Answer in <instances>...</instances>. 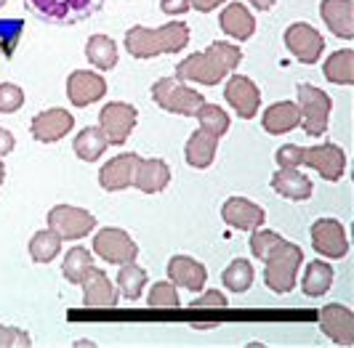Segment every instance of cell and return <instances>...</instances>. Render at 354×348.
<instances>
[{
	"label": "cell",
	"mask_w": 354,
	"mask_h": 348,
	"mask_svg": "<svg viewBox=\"0 0 354 348\" xmlns=\"http://www.w3.org/2000/svg\"><path fill=\"white\" fill-rule=\"evenodd\" d=\"M243 61V51L232 43H211L205 51L187 56L176 64V80L197 83V86H218L227 72H232Z\"/></svg>",
	"instance_id": "obj_1"
},
{
	"label": "cell",
	"mask_w": 354,
	"mask_h": 348,
	"mask_svg": "<svg viewBox=\"0 0 354 348\" xmlns=\"http://www.w3.org/2000/svg\"><path fill=\"white\" fill-rule=\"evenodd\" d=\"M189 43L187 21H168L160 30L131 27L125 32V51L136 59H155L160 53H178Z\"/></svg>",
	"instance_id": "obj_2"
},
{
	"label": "cell",
	"mask_w": 354,
	"mask_h": 348,
	"mask_svg": "<svg viewBox=\"0 0 354 348\" xmlns=\"http://www.w3.org/2000/svg\"><path fill=\"white\" fill-rule=\"evenodd\" d=\"M304 261V253L299 244L283 242L269 258H266L264 269V282L266 287L277 296H285L296 287V274H299V266Z\"/></svg>",
	"instance_id": "obj_3"
},
{
	"label": "cell",
	"mask_w": 354,
	"mask_h": 348,
	"mask_svg": "<svg viewBox=\"0 0 354 348\" xmlns=\"http://www.w3.org/2000/svg\"><path fill=\"white\" fill-rule=\"evenodd\" d=\"M104 0H27V8L48 24H77L99 14Z\"/></svg>",
	"instance_id": "obj_4"
},
{
	"label": "cell",
	"mask_w": 354,
	"mask_h": 348,
	"mask_svg": "<svg viewBox=\"0 0 354 348\" xmlns=\"http://www.w3.org/2000/svg\"><path fill=\"white\" fill-rule=\"evenodd\" d=\"M152 99L158 102L160 109L171 112V115H184V117H195L197 109L205 104V99L197 93L195 88L184 86L176 77H162L152 86Z\"/></svg>",
	"instance_id": "obj_5"
},
{
	"label": "cell",
	"mask_w": 354,
	"mask_h": 348,
	"mask_svg": "<svg viewBox=\"0 0 354 348\" xmlns=\"http://www.w3.org/2000/svg\"><path fill=\"white\" fill-rule=\"evenodd\" d=\"M330 96L309 83H299V109L306 136H322L330 120Z\"/></svg>",
	"instance_id": "obj_6"
},
{
	"label": "cell",
	"mask_w": 354,
	"mask_h": 348,
	"mask_svg": "<svg viewBox=\"0 0 354 348\" xmlns=\"http://www.w3.org/2000/svg\"><path fill=\"white\" fill-rule=\"evenodd\" d=\"M136 120H139L136 106L125 104V102H109L99 112V128H102V133H104L109 146L125 144L128 136H131V130L136 128Z\"/></svg>",
	"instance_id": "obj_7"
},
{
	"label": "cell",
	"mask_w": 354,
	"mask_h": 348,
	"mask_svg": "<svg viewBox=\"0 0 354 348\" xmlns=\"http://www.w3.org/2000/svg\"><path fill=\"white\" fill-rule=\"evenodd\" d=\"M93 253L102 261L112 263V266H123V263H133L139 255V244L131 240V234L123 229H102L93 237Z\"/></svg>",
	"instance_id": "obj_8"
},
{
	"label": "cell",
	"mask_w": 354,
	"mask_h": 348,
	"mask_svg": "<svg viewBox=\"0 0 354 348\" xmlns=\"http://www.w3.org/2000/svg\"><path fill=\"white\" fill-rule=\"evenodd\" d=\"M48 229L62 240H80L96 229V218L88 210L75 205H56L48 210Z\"/></svg>",
	"instance_id": "obj_9"
},
{
	"label": "cell",
	"mask_w": 354,
	"mask_h": 348,
	"mask_svg": "<svg viewBox=\"0 0 354 348\" xmlns=\"http://www.w3.org/2000/svg\"><path fill=\"white\" fill-rule=\"evenodd\" d=\"M312 247L317 250V255L325 258H344L349 253V240H346V231L338 224L336 218H319L312 224Z\"/></svg>",
	"instance_id": "obj_10"
},
{
	"label": "cell",
	"mask_w": 354,
	"mask_h": 348,
	"mask_svg": "<svg viewBox=\"0 0 354 348\" xmlns=\"http://www.w3.org/2000/svg\"><path fill=\"white\" fill-rule=\"evenodd\" d=\"M285 46L301 64H317L319 53L325 48V40L312 24L296 21L285 30Z\"/></svg>",
	"instance_id": "obj_11"
},
{
	"label": "cell",
	"mask_w": 354,
	"mask_h": 348,
	"mask_svg": "<svg viewBox=\"0 0 354 348\" xmlns=\"http://www.w3.org/2000/svg\"><path fill=\"white\" fill-rule=\"evenodd\" d=\"M224 96H227V104L234 106V112L250 120L259 115V106H261V90L256 88V83L245 77V75H232L224 88Z\"/></svg>",
	"instance_id": "obj_12"
},
{
	"label": "cell",
	"mask_w": 354,
	"mask_h": 348,
	"mask_svg": "<svg viewBox=\"0 0 354 348\" xmlns=\"http://www.w3.org/2000/svg\"><path fill=\"white\" fill-rule=\"evenodd\" d=\"M319 330L338 346L354 343V313L341 303H328L319 309Z\"/></svg>",
	"instance_id": "obj_13"
},
{
	"label": "cell",
	"mask_w": 354,
	"mask_h": 348,
	"mask_svg": "<svg viewBox=\"0 0 354 348\" xmlns=\"http://www.w3.org/2000/svg\"><path fill=\"white\" fill-rule=\"evenodd\" d=\"M304 165L317 171L325 181H341L346 168V155L336 144H319L312 149H304Z\"/></svg>",
	"instance_id": "obj_14"
},
{
	"label": "cell",
	"mask_w": 354,
	"mask_h": 348,
	"mask_svg": "<svg viewBox=\"0 0 354 348\" xmlns=\"http://www.w3.org/2000/svg\"><path fill=\"white\" fill-rule=\"evenodd\" d=\"M72 128H75V117L67 109L53 106V109H46L37 117H32L30 130H32V139L40 141V144H53V141L64 139Z\"/></svg>",
	"instance_id": "obj_15"
},
{
	"label": "cell",
	"mask_w": 354,
	"mask_h": 348,
	"mask_svg": "<svg viewBox=\"0 0 354 348\" xmlns=\"http://www.w3.org/2000/svg\"><path fill=\"white\" fill-rule=\"evenodd\" d=\"M106 83L99 72L91 70H77L70 75L67 80V96H70L72 106H91L99 99H104Z\"/></svg>",
	"instance_id": "obj_16"
},
{
	"label": "cell",
	"mask_w": 354,
	"mask_h": 348,
	"mask_svg": "<svg viewBox=\"0 0 354 348\" xmlns=\"http://www.w3.org/2000/svg\"><path fill=\"white\" fill-rule=\"evenodd\" d=\"M142 157L136 152H125V155L112 157L104 168L99 171V184L104 192H123L128 186H133V171L139 165Z\"/></svg>",
	"instance_id": "obj_17"
},
{
	"label": "cell",
	"mask_w": 354,
	"mask_h": 348,
	"mask_svg": "<svg viewBox=\"0 0 354 348\" xmlns=\"http://www.w3.org/2000/svg\"><path fill=\"white\" fill-rule=\"evenodd\" d=\"M221 218L227 226H234L240 231H256V229L264 226L266 221V213L264 208H259L256 202L250 200H243V197H232L224 202L221 208Z\"/></svg>",
	"instance_id": "obj_18"
},
{
	"label": "cell",
	"mask_w": 354,
	"mask_h": 348,
	"mask_svg": "<svg viewBox=\"0 0 354 348\" xmlns=\"http://www.w3.org/2000/svg\"><path fill=\"white\" fill-rule=\"evenodd\" d=\"M80 287H83V303H86V309H112L118 303V293H115L109 277H106L102 269H96V266L88 269V274L83 277Z\"/></svg>",
	"instance_id": "obj_19"
},
{
	"label": "cell",
	"mask_w": 354,
	"mask_h": 348,
	"mask_svg": "<svg viewBox=\"0 0 354 348\" xmlns=\"http://www.w3.org/2000/svg\"><path fill=\"white\" fill-rule=\"evenodd\" d=\"M168 279L178 284V287H184V290H189V293H200L203 287H205V279H208V271H205V266L195 258H189V255H174L171 261H168Z\"/></svg>",
	"instance_id": "obj_20"
},
{
	"label": "cell",
	"mask_w": 354,
	"mask_h": 348,
	"mask_svg": "<svg viewBox=\"0 0 354 348\" xmlns=\"http://www.w3.org/2000/svg\"><path fill=\"white\" fill-rule=\"evenodd\" d=\"M319 14H322V21L328 24V30L336 37H341V40H352L354 37L352 0H322Z\"/></svg>",
	"instance_id": "obj_21"
},
{
	"label": "cell",
	"mask_w": 354,
	"mask_h": 348,
	"mask_svg": "<svg viewBox=\"0 0 354 348\" xmlns=\"http://www.w3.org/2000/svg\"><path fill=\"white\" fill-rule=\"evenodd\" d=\"M171 181V168L162 160H139L133 171V186L144 194L162 192Z\"/></svg>",
	"instance_id": "obj_22"
},
{
	"label": "cell",
	"mask_w": 354,
	"mask_h": 348,
	"mask_svg": "<svg viewBox=\"0 0 354 348\" xmlns=\"http://www.w3.org/2000/svg\"><path fill=\"white\" fill-rule=\"evenodd\" d=\"M261 125H264V130L269 136H283V133L301 125V109L293 102H277V104H272L264 112Z\"/></svg>",
	"instance_id": "obj_23"
},
{
	"label": "cell",
	"mask_w": 354,
	"mask_h": 348,
	"mask_svg": "<svg viewBox=\"0 0 354 348\" xmlns=\"http://www.w3.org/2000/svg\"><path fill=\"white\" fill-rule=\"evenodd\" d=\"M272 189L280 194V197H285V200H293V202L309 200V197L315 194L312 181H309L299 168H293V171H283V168H280L277 173L272 175Z\"/></svg>",
	"instance_id": "obj_24"
},
{
	"label": "cell",
	"mask_w": 354,
	"mask_h": 348,
	"mask_svg": "<svg viewBox=\"0 0 354 348\" xmlns=\"http://www.w3.org/2000/svg\"><path fill=\"white\" fill-rule=\"evenodd\" d=\"M218 27L234 40H248L256 32V19L243 3H230L218 17Z\"/></svg>",
	"instance_id": "obj_25"
},
{
	"label": "cell",
	"mask_w": 354,
	"mask_h": 348,
	"mask_svg": "<svg viewBox=\"0 0 354 348\" xmlns=\"http://www.w3.org/2000/svg\"><path fill=\"white\" fill-rule=\"evenodd\" d=\"M216 146H218V139L213 133H208V130L197 128L195 133L189 136V141H187L184 157H187V162L192 168L205 171V168H211V162L216 160Z\"/></svg>",
	"instance_id": "obj_26"
},
{
	"label": "cell",
	"mask_w": 354,
	"mask_h": 348,
	"mask_svg": "<svg viewBox=\"0 0 354 348\" xmlns=\"http://www.w3.org/2000/svg\"><path fill=\"white\" fill-rule=\"evenodd\" d=\"M333 266L325 261H312L306 266V271H304V296L309 298H319L325 296L330 287H333Z\"/></svg>",
	"instance_id": "obj_27"
},
{
	"label": "cell",
	"mask_w": 354,
	"mask_h": 348,
	"mask_svg": "<svg viewBox=\"0 0 354 348\" xmlns=\"http://www.w3.org/2000/svg\"><path fill=\"white\" fill-rule=\"evenodd\" d=\"M106 146H109V144H106L102 128H83V130L77 133V139L72 141L75 155L80 157L83 162H96V160L106 152Z\"/></svg>",
	"instance_id": "obj_28"
},
{
	"label": "cell",
	"mask_w": 354,
	"mask_h": 348,
	"mask_svg": "<svg viewBox=\"0 0 354 348\" xmlns=\"http://www.w3.org/2000/svg\"><path fill=\"white\" fill-rule=\"evenodd\" d=\"M86 56L88 61L96 67V70H112L118 64V46L115 40L106 35H91L88 37V46H86Z\"/></svg>",
	"instance_id": "obj_29"
},
{
	"label": "cell",
	"mask_w": 354,
	"mask_h": 348,
	"mask_svg": "<svg viewBox=\"0 0 354 348\" xmlns=\"http://www.w3.org/2000/svg\"><path fill=\"white\" fill-rule=\"evenodd\" d=\"M325 77L333 83V86H352L354 83V51L352 48H344L328 56L325 61Z\"/></svg>",
	"instance_id": "obj_30"
},
{
	"label": "cell",
	"mask_w": 354,
	"mask_h": 348,
	"mask_svg": "<svg viewBox=\"0 0 354 348\" xmlns=\"http://www.w3.org/2000/svg\"><path fill=\"white\" fill-rule=\"evenodd\" d=\"M93 266V255H91L86 247H72L70 253L64 255L62 263V274L70 284H80L83 277L88 274V269Z\"/></svg>",
	"instance_id": "obj_31"
},
{
	"label": "cell",
	"mask_w": 354,
	"mask_h": 348,
	"mask_svg": "<svg viewBox=\"0 0 354 348\" xmlns=\"http://www.w3.org/2000/svg\"><path fill=\"white\" fill-rule=\"evenodd\" d=\"M147 284V271L136 263H123L120 266V274H118V290L120 296L128 298V300H136L142 298V290Z\"/></svg>",
	"instance_id": "obj_32"
},
{
	"label": "cell",
	"mask_w": 354,
	"mask_h": 348,
	"mask_svg": "<svg viewBox=\"0 0 354 348\" xmlns=\"http://www.w3.org/2000/svg\"><path fill=\"white\" fill-rule=\"evenodd\" d=\"M62 253V237L48 231H37L30 240V258L35 263H51L56 255Z\"/></svg>",
	"instance_id": "obj_33"
},
{
	"label": "cell",
	"mask_w": 354,
	"mask_h": 348,
	"mask_svg": "<svg viewBox=\"0 0 354 348\" xmlns=\"http://www.w3.org/2000/svg\"><path fill=\"white\" fill-rule=\"evenodd\" d=\"M221 282L227 284L230 293H245V290H250V284H253V266L245 258H237V261H232L224 269Z\"/></svg>",
	"instance_id": "obj_34"
},
{
	"label": "cell",
	"mask_w": 354,
	"mask_h": 348,
	"mask_svg": "<svg viewBox=\"0 0 354 348\" xmlns=\"http://www.w3.org/2000/svg\"><path fill=\"white\" fill-rule=\"evenodd\" d=\"M195 117L200 120V128H203V130H208V133H213L216 139L227 136V130H230V115H227L221 106L203 104L200 109H197Z\"/></svg>",
	"instance_id": "obj_35"
},
{
	"label": "cell",
	"mask_w": 354,
	"mask_h": 348,
	"mask_svg": "<svg viewBox=\"0 0 354 348\" xmlns=\"http://www.w3.org/2000/svg\"><path fill=\"white\" fill-rule=\"evenodd\" d=\"M283 242L285 240L277 231H272V229H256L253 237H250V253H253L259 261H266Z\"/></svg>",
	"instance_id": "obj_36"
},
{
	"label": "cell",
	"mask_w": 354,
	"mask_h": 348,
	"mask_svg": "<svg viewBox=\"0 0 354 348\" xmlns=\"http://www.w3.org/2000/svg\"><path fill=\"white\" fill-rule=\"evenodd\" d=\"M21 35H24V21L21 19H0V53L6 59L14 56Z\"/></svg>",
	"instance_id": "obj_37"
},
{
	"label": "cell",
	"mask_w": 354,
	"mask_h": 348,
	"mask_svg": "<svg viewBox=\"0 0 354 348\" xmlns=\"http://www.w3.org/2000/svg\"><path fill=\"white\" fill-rule=\"evenodd\" d=\"M147 303H149L152 309H178L181 300H178L176 284H174L171 279H168V282H158V284L149 290Z\"/></svg>",
	"instance_id": "obj_38"
},
{
	"label": "cell",
	"mask_w": 354,
	"mask_h": 348,
	"mask_svg": "<svg viewBox=\"0 0 354 348\" xmlns=\"http://www.w3.org/2000/svg\"><path fill=\"white\" fill-rule=\"evenodd\" d=\"M24 104V90L14 83H0V112L3 115H14Z\"/></svg>",
	"instance_id": "obj_39"
},
{
	"label": "cell",
	"mask_w": 354,
	"mask_h": 348,
	"mask_svg": "<svg viewBox=\"0 0 354 348\" xmlns=\"http://www.w3.org/2000/svg\"><path fill=\"white\" fill-rule=\"evenodd\" d=\"M277 165L283 171H293V168H301L304 165V146L296 144H285L277 149Z\"/></svg>",
	"instance_id": "obj_40"
},
{
	"label": "cell",
	"mask_w": 354,
	"mask_h": 348,
	"mask_svg": "<svg viewBox=\"0 0 354 348\" xmlns=\"http://www.w3.org/2000/svg\"><path fill=\"white\" fill-rule=\"evenodd\" d=\"M32 340L24 330H17V327H3L0 325V348H30Z\"/></svg>",
	"instance_id": "obj_41"
},
{
	"label": "cell",
	"mask_w": 354,
	"mask_h": 348,
	"mask_svg": "<svg viewBox=\"0 0 354 348\" xmlns=\"http://www.w3.org/2000/svg\"><path fill=\"white\" fill-rule=\"evenodd\" d=\"M189 309H230V298H224L218 290H208L203 298H195Z\"/></svg>",
	"instance_id": "obj_42"
},
{
	"label": "cell",
	"mask_w": 354,
	"mask_h": 348,
	"mask_svg": "<svg viewBox=\"0 0 354 348\" xmlns=\"http://www.w3.org/2000/svg\"><path fill=\"white\" fill-rule=\"evenodd\" d=\"M160 8L168 17H181V14H187L192 8V0H160Z\"/></svg>",
	"instance_id": "obj_43"
},
{
	"label": "cell",
	"mask_w": 354,
	"mask_h": 348,
	"mask_svg": "<svg viewBox=\"0 0 354 348\" xmlns=\"http://www.w3.org/2000/svg\"><path fill=\"white\" fill-rule=\"evenodd\" d=\"M11 152H14V136H11V130L0 128V157L11 155Z\"/></svg>",
	"instance_id": "obj_44"
},
{
	"label": "cell",
	"mask_w": 354,
	"mask_h": 348,
	"mask_svg": "<svg viewBox=\"0 0 354 348\" xmlns=\"http://www.w3.org/2000/svg\"><path fill=\"white\" fill-rule=\"evenodd\" d=\"M224 0H192V8H197V11H203V14H208V11H213V8H218Z\"/></svg>",
	"instance_id": "obj_45"
},
{
	"label": "cell",
	"mask_w": 354,
	"mask_h": 348,
	"mask_svg": "<svg viewBox=\"0 0 354 348\" xmlns=\"http://www.w3.org/2000/svg\"><path fill=\"white\" fill-rule=\"evenodd\" d=\"M253 8H259V11H269L272 6H274V0H248Z\"/></svg>",
	"instance_id": "obj_46"
},
{
	"label": "cell",
	"mask_w": 354,
	"mask_h": 348,
	"mask_svg": "<svg viewBox=\"0 0 354 348\" xmlns=\"http://www.w3.org/2000/svg\"><path fill=\"white\" fill-rule=\"evenodd\" d=\"M3 178H6V168H3V162H0V186H3Z\"/></svg>",
	"instance_id": "obj_47"
},
{
	"label": "cell",
	"mask_w": 354,
	"mask_h": 348,
	"mask_svg": "<svg viewBox=\"0 0 354 348\" xmlns=\"http://www.w3.org/2000/svg\"><path fill=\"white\" fill-rule=\"evenodd\" d=\"M6 3H8V0H0V8H3V6H6Z\"/></svg>",
	"instance_id": "obj_48"
}]
</instances>
